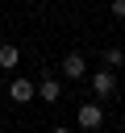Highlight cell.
Returning a JSON list of instances; mask_svg holds the SVG:
<instances>
[{"instance_id": "8992f818", "label": "cell", "mask_w": 125, "mask_h": 133, "mask_svg": "<svg viewBox=\"0 0 125 133\" xmlns=\"http://www.w3.org/2000/svg\"><path fill=\"white\" fill-rule=\"evenodd\" d=\"M17 62H21V50H17L12 42H4V46H0V71H12Z\"/></svg>"}, {"instance_id": "9c48e42d", "label": "cell", "mask_w": 125, "mask_h": 133, "mask_svg": "<svg viewBox=\"0 0 125 133\" xmlns=\"http://www.w3.org/2000/svg\"><path fill=\"white\" fill-rule=\"evenodd\" d=\"M50 133H75V129H67V125H54V129H50Z\"/></svg>"}, {"instance_id": "ba28073f", "label": "cell", "mask_w": 125, "mask_h": 133, "mask_svg": "<svg viewBox=\"0 0 125 133\" xmlns=\"http://www.w3.org/2000/svg\"><path fill=\"white\" fill-rule=\"evenodd\" d=\"M108 8H113V17H121V21H125V0H113Z\"/></svg>"}, {"instance_id": "3957f363", "label": "cell", "mask_w": 125, "mask_h": 133, "mask_svg": "<svg viewBox=\"0 0 125 133\" xmlns=\"http://www.w3.org/2000/svg\"><path fill=\"white\" fill-rule=\"evenodd\" d=\"M33 96H38V83H33V79H25V75H17V79L8 83V100H12V104H29Z\"/></svg>"}, {"instance_id": "277c9868", "label": "cell", "mask_w": 125, "mask_h": 133, "mask_svg": "<svg viewBox=\"0 0 125 133\" xmlns=\"http://www.w3.org/2000/svg\"><path fill=\"white\" fill-rule=\"evenodd\" d=\"M58 71H63L67 79H83V75H88V58H83L79 50H71V54H63V62H58Z\"/></svg>"}, {"instance_id": "6da1fadb", "label": "cell", "mask_w": 125, "mask_h": 133, "mask_svg": "<svg viewBox=\"0 0 125 133\" xmlns=\"http://www.w3.org/2000/svg\"><path fill=\"white\" fill-rule=\"evenodd\" d=\"M75 125H79L83 133H96V129L104 125V108H100V100H92V104H79V112H75Z\"/></svg>"}, {"instance_id": "5b68a950", "label": "cell", "mask_w": 125, "mask_h": 133, "mask_svg": "<svg viewBox=\"0 0 125 133\" xmlns=\"http://www.w3.org/2000/svg\"><path fill=\"white\" fill-rule=\"evenodd\" d=\"M58 96H63V83H58L54 75H46V79L38 83V100H42V104H58Z\"/></svg>"}, {"instance_id": "52a82bcc", "label": "cell", "mask_w": 125, "mask_h": 133, "mask_svg": "<svg viewBox=\"0 0 125 133\" xmlns=\"http://www.w3.org/2000/svg\"><path fill=\"white\" fill-rule=\"evenodd\" d=\"M104 66H108V71L125 66V46H108V50H104Z\"/></svg>"}, {"instance_id": "7a4b0ae2", "label": "cell", "mask_w": 125, "mask_h": 133, "mask_svg": "<svg viewBox=\"0 0 125 133\" xmlns=\"http://www.w3.org/2000/svg\"><path fill=\"white\" fill-rule=\"evenodd\" d=\"M92 96L96 100H113L117 96V75L104 66V71H92Z\"/></svg>"}]
</instances>
